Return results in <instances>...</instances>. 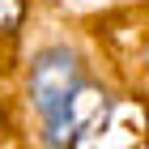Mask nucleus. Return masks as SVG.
I'll use <instances>...</instances> for the list:
<instances>
[{"instance_id": "nucleus-1", "label": "nucleus", "mask_w": 149, "mask_h": 149, "mask_svg": "<svg viewBox=\"0 0 149 149\" xmlns=\"http://www.w3.org/2000/svg\"><path fill=\"white\" fill-rule=\"evenodd\" d=\"M81 90H85V72H81L77 56H72L68 47H47V51L34 56L30 94H34V107L43 115L47 145L51 149H72V141H77L72 111H77Z\"/></svg>"}, {"instance_id": "nucleus-2", "label": "nucleus", "mask_w": 149, "mask_h": 149, "mask_svg": "<svg viewBox=\"0 0 149 149\" xmlns=\"http://www.w3.org/2000/svg\"><path fill=\"white\" fill-rule=\"evenodd\" d=\"M13 22H17V4H13V0H0V30L13 26Z\"/></svg>"}]
</instances>
